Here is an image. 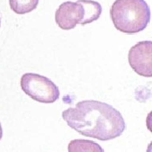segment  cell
<instances>
[{"label": "cell", "instance_id": "5b68a950", "mask_svg": "<svg viewBox=\"0 0 152 152\" xmlns=\"http://www.w3.org/2000/svg\"><path fill=\"white\" fill-rule=\"evenodd\" d=\"M84 15L83 7L78 2H65L58 7L55 14V20L63 30H71L81 22Z\"/></svg>", "mask_w": 152, "mask_h": 152}, {"label": "cell", "instance_id": "30bf717a", "mask_svg": "<svg viewBox=\"0 0 152 152\" xmlns=\"http://www.w3.org/2000/svg\"><path fill=\"white\" fill-rule=\"evenodd\" d=\"M0 26H1V18H0Z\"/></svg>", "mask_w": 152, "mask_h": 152}, {"label": "cell", "instance_id": "8992f818", "mask_svg": "<svg viewBox=\"0 0 152 152\" xmlns=\"http://www.w3.org/2000/svg\"><path fill=\"white\" fill-rule=\"evenodd\" d=\"M77 2L81 4L84 10L83 19L80 23V25L90 24L100 18L102 9L99 3L91 0H79Z\"/></svg>", "mask_w": 152, "mask_h": 152}, {"label": "cell", "instance_id": "9c48e42d", "mask_svg": "<svg viewBox=\"0 0 152 152\" xmlns=\"http://www.w3.org/2000/svg\"><path fill=\"white\" fill-rule=\"evenodd\" d=\"M3 137V129H2V126H1V124H0V140Z\"/></svg>", "mask_w": 152, "mask_h": 152}, {"label": "cell", "instance_id": "52a82bcc", "mask_svg": "<svg viewBox=\"0 0 152 152\" xmlns=\"http://www.w3.org/2000/svg\"><path fill=\"white\" fill-rule=\"evenodd\" d=\"M69 152H105L99 144L89 140H74L68 145Z\"/></svg>", "mask_w": 152, "mask_h": 152}, {"label": "cell", "instance_id": "6da1fadb", "mask_svg": "<svg viewBox=\"0 0 152 152\" xmlns=\"http://www.w3.org/2000/svg\"><path fill=\"white\" fill-rule=\"evenodd\" d=\"M67 124L82 135L102 141L119 137L126 129L125 121L111 105L95 100H86L62 113Z\"/></svg>", "mask_w": 152, "mask_h": 152}, {"label": "cell", "instance_id": "7a4b0ae2", "mask_svg": "<svg viewBox=\"0 0 152 152\" xmlns=\"http://www.w3.org/2000/svg\"><path fill=\"white\" fill-rule=\"evenodd\" d=\"M110 16L117 30L126 34L142 31L151 20V10L145 0H116Z\"/></svg>", "mask_w": 152, "mask_h": 152}, {"label": "cell", "instance_id": "3957f363", "mask_svg": "<svg viewBox=\"0 0 152 152\" xmlns=\"http://www.w3.org/2000/svg\"><path fill=\"white\" fill-rule=\"evenodd\" d=\"M20 86L28 96L41 103H53L59 97V90L54 83L48 78L37 74L23 75Z\"/></svg>", "mask_w": 152, "mask_h": 152}, {"label": "cell", "instance_id": "ba28073f", "mask_svg": "<svg viewBox=\"0 0 152 152\" xmlns=\"http://www.w3.org/2000/svg\"><path fill=\"white\" fill-rule=\"evenodd\" d=\"M39 0H10L12 10L18 15H24L34 10L38 5Z\"/></svg>", "mask_w": 152, "mask_h": 152}, {"label": "cell", "instance_id": "277c9868", "mask_svg": "<svg viewBox=\"0 0 152 152\" xmlns=\"http://www.w3.org/2000/svg\"><path fill=\"white\" fill-rule=\"evenodd\" d=\"M129 63L138 75L152 76V42H140L132 47L129 52Z\"/></svg>", "mask_w": 152, "mask_h": 152}]
</instances>
